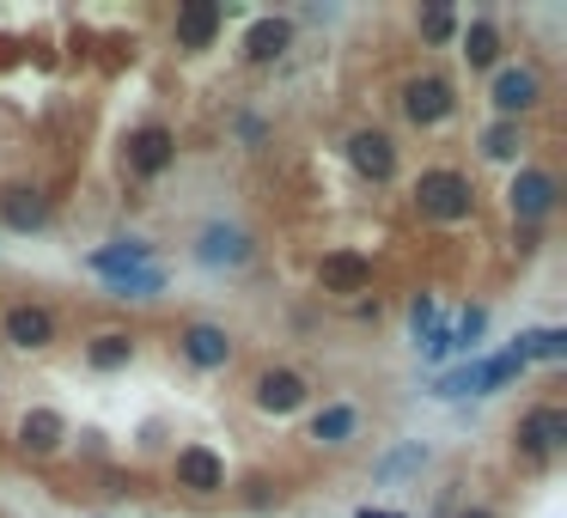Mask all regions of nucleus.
<instances>
[{"mask_svg": "<svg viewBox=\"0 0 567 518\" xmlns=\"http://www.w3.org/2000/svg\"><path fill=\"white\" fill-rule=\"evenodd\" d=\"M348 159H355V172H367L372 184H384V177L396 172V146L384 141L379 129H360L355 141H348Z\"/></svg>", "mask_w": 567, "mask_h": 518, "instance_id": "5", "label": "nucleus"}, {"mask_svg": "<svg viewBox=\"0 0 567 518\" xmlns=\"http://www.w3.org/2000/svg\"><path fill=\"white\" fill-rule=\"evenodd\" d=\"M519 146H525L519 141V122H494V129L482 134V153H489V159H513Z\"/></svg>", "mask_w": 567, "mask_h": 518, "instance_id": "24", "label": "nucleus"}, {"mask_svg": "<svg viewBox=\"0 0 567 518\" xmlns=\"http://www.w3.org/2000/svg\"><path fill=\"white\" fill-rule=\"evenodd\" d=\"M129 354H134L129 335H98V342L86 348V360H92L98 373H117V366H129Z\"/></svg>", "mask_w": 567, "mask_h": 518, "instance_id": "22", "label": "nucleus"}, {"mask_svg": "<svg viewBox=\"0 0 567 518\" xmlns=\"http://www.w3.org/2000/svg\"><path fill=\"white\" fill-rule=\"evenodd\" d=\"M172 159H177V141H172V129H141V134L129 141V165H134L141 177H159V172H165Z\"/></svg>", "mask_w": 567, "mask_h": 518, "instance_id": "10", "label": "nucleus"}, {"mask_svg": "<svg viewBox=\"0 0 567 518\" xmlns=\"http://www.w3.org/2000/svg\"><path fill=\"white\" fill-rule=\"evenodd\" d=\"M464 518H489V513H464Z\"/></svg>", "mask_w": 567, "mask_h": 518, "instance_id": "33", "label": "nucleus"}, {"mask_svg": "<svg viewBox=\"0 0 567 518\" xmlns=\"http://www.w3.org/2000/svg\"><path fill=\"white\" fill-rule=\"evenodd\" d=\"M196 256H201V263H214V268H220V263H244V256H251V239H244L238 227H208Z\"/></svg>", "mask_w": 567, "mask_h": 518, "instance_id": "15", "label": "nucleus"}, {"mask_svg": "<svg viewBox=\"0 0 567 518\" xmlns=\"http://www.w3.org/2000/svg\"><path fill=\"white\" fill-rule=\"evenodd\" d=\"M513 360H567V335L561 330H531V335H519Z\"/></svg>", "mask_w": 567, "mask_h": 518, "instance_id": "19", "label": "nucleus"}, {"mask_svg": "<svg viewBox=\"0 0 567 518\" xmlns=\"http://www.w3.org/2000/svg\"><path fill=\"white\" fill-rule=\"evenodd\" d=\"M226 482V464L208 452V445H184L177 452V488H189V494H214Z\"/></svg>", "mask_w": 567, "mask_h": 518, "instance_id": "3", "label": "nucleus"}, {"mask_svg": "<svg viewBox=\"0 0 567 518\" xmlns=\"http://www.w3.org/2000/svg\"><path fill=\"white\" fill-rule=\"evenodd\" d=\"M177 348H184V360H189V366H201V373H214V366L232 360V342H226V330H214V323H189Z\"/></svg>", "mask_w": 567, "mask_h": 518, "instance_id": "8", "label": "nucleus"}, {"mask_svg": "<svg viewBox=\"0 0 567 518\" xmlns=\"http://www.w3.org/2000/svg\"><path fill=\"white\" fill-rule=\"evenodd\" d=\"M494 55H501V37H494L489 19H476V25L464 31V62H470V67H489Z\"/></svg>", "mask_w": 567, "mask_h": 518, "instance_id": "21", "label": "nucleus"}, {"mask_svg": "<svg viewBox=\"0 0 567 518\" xmlns=\"http://www.w3.org/2000/svg\"><path fill=\"white\" fill-rule=\"evenodd\" d=\"M355 427H360V415L348 409V403H330V409L312 421V439H324V445H348V439H355Z\"/></svg>", "mask_w": 567, "mask_h": 518, "instance_id": "18", "label": "nucleus"}, {"mask_svg": "<svg viewBox=\"0 0 567 518\" xmlns=\"http://www.w3.org/2000/svg\"><path fill=\"white\" fill-rule=\"evenodd\" d=\"M519 373H525V360H513V354H501V360H482V390H501V385H513Z\"/></svg>", "mask_w": 567, "mask_h": 518, "instance_id": "25", "label": "nucleus"}, {"mask_svg": "<svg viewBox=\"0 0 567 518\" xmlns=\"http://www.w3.org/2000/svg\"><path fill=\"white\" fill-rule=\"evenodd\" d=\"M299 403H305V378L299 373H263L257 378V409L287 415V409H299Z\"/></svg>", "mask_w": 567, "mask_h": 518, "instance_id": "13", "label": "nucleus"}, {"mask_svg": "<svg viewBox=\"0 0 567 518\" xmlns=\"http://www.w3.org/2000/svg\"><path fill=\"white\" fill-rule=\"evenodd\" d=\"M506 201H513L519 220H543V213L555 208V177L549 172H519L513 189H506Z\"/></svg>", "mask_w": 567, "mask_h": 518, "instance_id": "4", "label": "nucleus"}, {"mask_svg": "<svg viewBox=\"0 0 567 518\" xmlns=\"http://www.w3.org/2000/svg\"><path fill=\"white\" fill-rule=\"evenodd\" d=\"M355 518H403V513H379V506H360Z\"/></svg>", "mask_w": 567, "mask_h": 518, "instance_id": "32", "label": "nucleus"}, {"mask_svg": "<svg viewBox=\"0 0 567 518\" xmlns=\"http://www.w3.org/2000/svg\"><path fill=\"white\" fill-rule=\"evenodd\" d=\"M422 354H427V360L458 354V335H451V330H427V335H422Z\"/></svg>", "mask_w": 567, "mask_h": 518, "instance_id": "28", "label": "nucleus"}, {"mask_svg": "<svg viewBox=\"0 0 567 518\" xmlns=\"http://www.w3.org/2000/svg\"><path fill=\"white\" fill-rule=\"evenodd\" d=\"M317 280H324V293H360L372 280V263L355 251H330L324 263H317Z\"/></svg>", "mask_w": 567, "mask_h": 518, "instance_id": "9", "label": "nucleus"}, {"mask_svg": "<svg viewBox=\"0 0 567 518\" xmlns=\"http://www.w3.org/2000/svg\"><path fill=\"white\" fill-rule=\"evenodd\" d=\"M153 263V251H146L141 239H122V244H105V251H92V275H129V268H146Z\"/></svg>", "mask_w": 567, "mask_h": 518, "instance_id": "14", "label": "nucleus"}, {"mask_svg": "<svg viewBox=\"0 0 567 518\" xmlns=\"http://www.w3.org/2000/svg\"><path fill=\"white\" fill-rule=\"evenodd\" d=\"M415 464H427V452L422 445H403L396 458H384V476H403V470H415Z\"/></svg>", "mask_w": 567, "mask_h": 518, "instance_id": "30", "label": "nucleus"}, {"mask_svg": "<svg viewBox=\"0 0 567 518\" xmlns=\"http://www.w3.org/2000/svg\"><path fill=\"white\" fill-rule=\"evenodd\" d=\"M561 439H567V415L555 409V403H543V409H531L525 421H519V452H525V458L561 452Z\"/></svg>", "mask_w": 567, "mask_h": 518, "instance_id": "2", "label": "nucleus"}, {"mask_svg": "<svg viewBox=\"0 0 567 518\" xmlns=\"http://www.w3.org/2000/svg\"><path fill=\"white\" fill-rule=\"evenodd\" d=\"M287 19H257L251 25V37H244V55H251V62H275L281 49H287Z\"/></svg>", "mask_w": 567, "mask_h": 518, "instance_id": "17", "label": "nucleus"}, {"mask_svg": "<svg viewBox=\"0 0 567 518\" xmlns=\"http://www.w3.org/2000/svg\"><path fill=\"white\" fill-rule=\"evenodd\" d=\"M482 330H489V311H482V306H470V311L458 318V330H451V335H458V348H470Z\"/></svg>", "mask_w": 567, "mask_h": 518, "instance_id": "27", "label": "nucleus"}, {"mask_svg": "<svg viewBox=\"0 0 567 518\" xmlns=\"http://www.w3.org/2000/svg\"><path fill=\"white\" fill-rule=\"evenodd\" d=\"M410 323H415V335L439 330V311H434V299H415V306H410Z\"/></svg>", "mask_w": 567, "mask_h": 518, "instance_id": "31", "label": "nucleus"}, {"mask_svg": "<svg viewBox=\"0 0 567 518\" xmlns=\"http://www.w3.org/2000/svg\"><path fill=\"white\" fill-rule=\"evenodd\" d=\"M537 98H543V86H537L531 67H506L501 80H494V110H501V122H513L519 110H531Z\"/></svg>", "mask_w": 567, "mask_h": 518, "instance_id": "7", "label": "nucleus"}, {"mask_svg": "<svg viewBox=\"0 0 567 518\" xmlns=\"http://www.w3.org/2000/svg\"><path fill=\"white\" fill-rule=\"evenodd\" d=\"M470 177L458 172H422V184H415V208L427 213V220H464L470 213Z\"/></svg>", "mask_w": 567, "mask_h": 518, "instance_id": "1", "label": "nucleus"}, {"mask_svg": "<svg viewBox=\"0 0 567 518\" xmlns=\"http://www.w3.org/2000/svg\"><path fill=\"white\" fill-rule=\"evenodd\" d=\"M439 397H482V360H470V366L439 378Z\"/></svg>", "mask_w": 567, "mask_h": 518, "instance_id": "23", "label": "nucleus"}, {"mask_svg": "<svg viewBox=\"0 0 567 518\" xmlns=\"http://www.w3.org/2000/svg\"><path fill=\"white\" fill-rule=\"evenodd\" d=\"M422 37H427V43H446V37H451V13H446V7H434V13L422 19Z\"/></svg>", "mask_w": 567, "mask_h": 518, "instance_id": "29", "label": "nucleus"}, {"mask_svg": "<svg viewBox=\"0 0 567 518\" xmlns=\"http://www.w3.org/2000/svg\"><path fill=\"white\" fill-rule=\"evenodd\" d=\"M7 342H13V348H50V342H55L50 311H37V306H13V311H7Z\"/></svg>", "mask_w": 567, "mask_h": 518, "instance_id": "12", "label": "nucleus"}, {"mask_svg": "<svg viewBox=\"0 0 567 518\" xmlns=\"http://www.w3.org/2000/svg\"><path fill=\"white\" fill-rule=\"evenodd\" d=\"M220 7H214V0H189L184 13H177V43H184V49H208L214 43V31H220Z\"/></svg>", "mask_w": 567, "mask_h": 518, "instance_id": "11", "label": "nucleus"}, {"mask_svg": "<svg viewBox=\"0 0 567 518\" xmlns=\"http://www.w3.org/2000/svg\"><path fill=\"white\" fill-rule=\"evenodd\" d=\"M7 220H13V227H43V201L37 196H7Z\"/></svg>", "mask_w": 567, "mask_h": 518, "instance_id": "26", "label": "nucleus"}, {"mask_svg": "<svg viewBox=\"0 0 567 518\" xmlns=\"http://www.w3.org/2000/svg\"><path fill=\"white\" fill-rule=\"evenodd\" d=\"M451 104H458V98H451V86L434 80V74H427V80H410V92H403V110H410V122H446Z\"/></svg>", "mask_w": 567, "mask_h": 518, "instance_id": "6", "label": "nucleus"}, {"mask_svg": "<svg viewBox=\"0 0 567 518\" xmlns=\"http://www.w3.org/2000/svg\"><path fill=\"white\" fill-rule=\"evenodd\" d=\"M165 287V268L146 263V268H129V275H110V293H122V299H146V293Z\"/></svg>", "mask_w": 567, "mask_h": 518, "instance_id": "20", "label": "nucleus"}, {"mask_svg": "<svg viewBox=\"0 0 567 518\" xmlns=\"http://www.w3.org/2000/svg\"><path fill=\"white\" fill-rule=\"evenodd\" d=\"M62 433H67V421H62L55 409H31V415H25V427H19L25 452H55V445H62Z\"/></svg>", "mask_w": 567, "mask_h": 518, "instance_id": "16", "label": "nucleus"}]
</instances>
